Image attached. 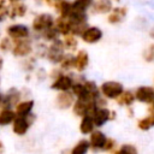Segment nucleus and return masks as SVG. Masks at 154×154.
<instances>
[{
  "label": "nucleus",
  "mask_w": 154,
  "mask_h": 154,
  "mask_svg": "<svg viewBox=\"0 0 154 154\" xmlns=\"http://www.w3.org/2000/svg\"><path fill=\"white\" fill-rule=\"evenodd\" d=\"M75 82L76 81H75L73 76L61 72L55 78H53V81L51 83V88L55 91H69V90H71Z\"/></svg>",
  "instance_id": "423d86ee"
},
{
  "label": "nucleus",
  "mask_w": 154,
  "mask_h": 154,
  "mask_svg": "<svg viewBox=\"0 0 154 154\" xmlns=\"http://www.w3.org/2000/svg\"><path fill=\"white\" fill-rule=\"evenodd\" d=\"M2 64H4V60H2V58L0 57V70L2 69Z\"/></svg>",
  "instance_id": "ea45409f"
},
{
  "label": "nucleus",
  "mask_w": 154,
  "mask_h": 154,
  "mask_svg": "<svg viewBox=\"0 0 154 154\" xmlns=\"http://www.w3.org/2000/svg\"><path fill=\"white\" fill-rule=\"evenodd\" d=\"M34 101L32 100H24V101H20L16 105V114L17 116H22V117H26L29 114H31L32 112V108H34Z\"/></svg>",
  "instance_id": "4be33fe9"
},
{
  "label": "nucleus",
  "mask_w": 154,
  "mask_h": 154,
  "mask_svg": "<svg viewBox=\"0 0 154 154\" xmlns=\"http://www.w3.org/2000/svg\"><path fill=\"white\" fill-rule=\"evenodd\" d=\"M113 8L112 0H94L91 5V12L97 14H107Z\"/></svg>",
  "instance_id": "f3484780"
},
{
  "label": "nucleus",
  "mask_w": 154,
  "mask_h": 154,
  "mask_svg": "<svg viewBox=\"0 0 154 154\" xmlns=\"http://www.w3.org/2000/svg\"><path fill=\"white\" fill-rule=\"evenodd\" d=\"M32 43L28 38L16 40L12 47V54L19 58H26L32 53Z\"/></svg>",
  "instance_id": "1a4fd4ad"
},
{
  "label": "nucleus",
  "mask_w": 154,
  "mask_h": 154,
  "mask_svg": "<svg viewBox=\"0 0 154 154\" xmlns=\"http://www.w3.org/2000/svg\"><path fill=\"white\" fill-rule=\"evenodd\" d=\"M89 150H90L89 141L87 138H82V140L77 141L72 146V148L70 149L69 154H88Z\"/></svg>",
  "instance_id": "b1692460"
},
{
  "label": "nucleus",
  "mask_w": 154,
  "mask_h": 154,
  "mask_svg": "<svg viewBox=\"0 0 154 154\" xmlns=\"http://www.w3.org/2000/svg\"><path fill=\"white\" fill-rule=\"evenodd\" d=\"M58 16H70L72 13V2L69 0H61L54 6Z\"/></svg>",
  "instance_id": "cd10ccee"
},
{
  "label": "nucleus",
  "mask_w": 154,
  "mask_h": 154,
  "mask_svg": "<svg viewBox=\"0 0 154 154\" xmlns=\"http://www.w3.org/2000/svg\"><path fill=\"white\" fill-rule=\"evenodd\" d=\"M143 59L147 63H153L154 61V42L150 43L143 52Z\"/></svg>",
  "instance_id": "2f4dec72"
},
{
  "label": "nucleus",
  "mask_w": 154,
  "mask_h": 154,
  "mask_svg": "<svg viewBox=\"0 0 154 154\" xmlns=\"http://www.w3.org/2000/svg\"><path fill=\"white\" fill-rule=\"evenodd\" d=\"M54 17L51 13H38L31 22V28L35 32L42 34L47 29L54 26Z\"/></svg>",
  "instance_id": "20e7f679"
},
{
  "label": "nucleus",
  "mask_w": 154,
  "mask_h": 154,
  "mask_svg": "<svg viewBox=\"0 0 154 154\" xmlns=\"http://www.w3.org/2000/svg\"><path fill=\"white\" fill-rule=\"evenodd\" d=\"M89 54L84 49H79L73 55V70L77 71V73H82L87 70L89 65Z\"/></svg>",
  "instance_id": "f8f14e48"
},
{
  "label": "nucleus",
  "mask_w": 154,
  "mask_h": 154,
  "mask_svg": "<svg viewBox=\"0 0 154 154\" xmlns=\"http://www.w3.org/2000/svg\"><path fill=\"white\" fill-rule=\"evenodd\" d=\"M94 0H72V12H81L87 13L91 8Z\"/></svg>",
  "instance_id": "a878e982"
},
{
  "label": "nucleus",
  "mask_w": 154,
  "mask_h": 154,
  "mask_svg": "<svg viewBox=\"0 0 154 154\" xmlns=\"http://www.w3.org/2000/svg\"><path fill=\"white\" fill-rule=\"evenodd\" d=\"M112 154H124V153H123V150H122L120 148H118V149H116V150H114Z\"/></svg>",
  "instance_id": "4c0bfd02"
},
{
  "label": "nucleus",
  "mask_w": 154,
  "mask_h": 154,
  "mask_svg": "<svg viewBox=\"0 0 154 154\" xmlns=\"http://www.w3.org/2000/svg\"><path fill=\"white\" fill-rule=\"evenodd\" d=\"M149 106H150V108H152V109H154V100H153V102H152Z\"/></svg>",
  "instance_id": "37998d69"
},
{
  "label": "nucleus",
  "mask_w": 154,
  "mask_h": 154,
  "mask_svg": "<svg viewBox=\"0 0 154 154\" xmlns=\"http://www.w3.org/2000/svg\"><path fill=\"white\" fill-rule=\"evenodd\" d=\"M113 2H116V4H118V2H120V0H112Z\"/></svg>",
  "instance_id": "c03bdc74"
},
{
  "label": "nucleus",
  "mask_w": 154,
  "mask_h": 154,
  "mask_svg": "<svg viewBox=\"0 0 154 154\" xmlns=\"http://www.w3.org/2000/svg\"><path fill=\"white\" fill-rule=\"evenodd\" d=\"M90 116H91L96 128L103 126L107 122H111V120H113L117 117L114 111L107 108L106 106H96L93 109V112L90 113Z\"/></svg>",
  "instance_id": "f03ea898"
},
{
  "label": "nucleus",
  "mask_w": 154,
  "mask_h": 154,
  "mask_svg": "<svg viewBox=\"0 0 154 154\" xmlns=\"http://www.w3.org/2000/svg\"><path fill=\"white\" fill-rule=\"evenodd\" d=\"M16 117H17L16 111H13L11 107H4L0 111V125L5 126L12 124Z\"/></svg>",
  "instance_id": "5701e85b"
},
{
  "label": "nucleus",
  "mask_w": 154,
  "mask_h": 154,
  "mask_svg": "<svg viewBox=\"0 0 154 154\" xmlns=\"http://www.w3.org/2000/svg\"><path fill=\"white\" fill-rule=\"evenodd\" d=\"M135 93V99L140 103L144 105H150L154 100V87L150 85H140L136 88Z\"/></svg>",
  "instance_id": "9d476101"
},
{
  "label": "nucleus",
  "mask_w": 154,
  "mask_h": 154,
  "mask_svg": "<svg viewBox=\"0 0 154 154\" xmlns=\"http://www.w3.org/2000/svg\"><path fill=\"white\" fill-rule=\"evenodd\" d=\"M95 107H96V101L85 97H77L72 106V112L75 116L82 118L87 114H90Z\"/></svg>",
  "instance_id": "39448f33"
},
{
  "label": "nucleus",
  "mask_w": 154,
  "mask_h": 154,
  "mask_svg": "<svg viewBox=\"0 0 154 154\" xmlns=\"http://www.w3.org/2000/svg\"><path fill=\"white\" fill-rule=\"evenodd\" d=\"M2 100H4V95H2L1 91H0V103H2Z\"/></svg>",
  "instance_id": "79ce46f5"
},
{
  "label": "nucleus",
  "mask_w": 154,
  "mask_h": 154,
  "mask_svg": "<svg viewBox=\"0 0 154 154\" xmlns=\"http://www.w3.org/2000/svg\"><path fill=\"white\" fill-rule=\"evenodd\" d=\"M102 36H103V32L99 26L88 25L79 37L87 45H95L102 38Z\"/></svg>",
  "instance_id": "6e6552de"
},
{
  "label": "nucleus",
  "mask_w": 154,
  "mask_h": 154,
  "mask_svg": "<svg viewBox=\"0 0 154 154\" xmlns=\"http://www.w3.org/2000/svg\"><path fill=\"white\" fill-rule=\"evenodd\" d=\"M106 140H107V136L105 135L103 131L99 130L97 128L89 135V144H90V149L93 150H102L105 143H106Z\"/></svg>",
  "instance_id": "4468645a"
},
{
  "label": "nucleus",
  "mask_w": 154,
  "mask_h": 154,
  "mask_svg": "<svg viewBox=\"0 0 154 154\" xmlns=\"http://www.w3.org/2000/svg\"><path fill=\"white\" fill-rule=\"evenodd\" d=\"M0 4H5V0H0Z\"/></svg>",
  "instance_id": "49530a36"
},
{
  "label": "nucleus",
  "mask_w": 154,
  "mask_h": 154,
  "mask_svg": "<svg viewBox=\"0 0 154 154\" xmlns=\"http://www.w3.org/2000/svg\"><path fill=\"white\" fill-rule=\"evenodd\" d=\"M34 66H35V59L30 58V59H28V60L24 61V69L26 71H31L34 69Z\"/></svg>",
  "instance_id": "c9c22d12"
},
{
  "label": "nucleus",
  "mask_w": 154,
  "mask_h": 154,
  "mask_svg": "<svg viewBox=\"0 0 154 154\" xmlns=\"http://www.w3.org/2000/svg\"><path fill=\"white\" fill-rule=\"evenodd\" d=\"M8 1H11V2H17V1H19V0H8Z\"/></svg>",
  "instance_id": "a18cd8bd"
},
{
  "label": "nucleus",
  "mask_w": 154,
  "mask_h": 154,
  "mask_svg": "<svg viewBox=\"0 0 154 154\" xmlns=\"http://www.w3.org/2000/svg\"><path fill=\"white\" fill-rule=\"evenodd\" d=\"M117 148V141L114 138H111V137H107L106 140V143L102 148V152H106V153H113Z\"/></svg>",
  "instance_id": "7c9ffc66"
},
{
  "label": "nucleus",
  "mask_w": 154,
  "mask_h": 154,
  "mask_svg": "<svg viewBox=\"0 0 154 154\" xmlns=\"http://www.w3.org/2000/svg\"><path fill=\"white\" fill-rule=\"evenodd\" d=\"M119 148L123 150V153H124V154H138L137 148H136L134 144H131V143H125V144H122Z\"/></svg>",
  "instance_id": "72a5a7b5"
},
{
  "label": "nucleus",
  "mask_w": 154,
  "mask_h": 154,
  "mask_svg": "<svg viewBox=\"0 0 154 154\" xmlns=\"http://www.w3.org/2000/svg\"><path fill=\"white\" fill-rule=\"evenodd\" d=\"M128 14V8L125 6H113V8L107 13V22L112 25L120 24Z\"/></svg>",
  "instance_id": "2eb2a0df"
},
{
  "label": "nucleus",
  "mask_w": 154,
  "mask_h": 154,
  "mask_svg": "<svg viewBox=\"0 0 154 154\" xmlns=\"http://www.w3.org/2000/svg\"><path fill=\"white\" fill-rule=\"evenodd\" d=\"M34 119H35V117L32 114H29L26 117L17 116L14 118L13 123H12V130H13V132L16 135H18V136H24L28 132V130H29L30 125L32 124Z\"/></svg>",
  "instance_id": "0eeeda50"
},
{
  "label": "nucleus",
  "mask_w": 154,
  "mask_h": 154,
  "mask_svg": "<svg viewBox=\"0 0 154 154\" xmlns=\"http://www.w3.org/2000/svg\"><path fill=\"white\" fill-rule=\"evenodd\" d=\"M10 14V7L5 4H0V23L5 20V18Z\"/></svg>",
  "instance_id": "f704fd0d"
},
{
  "label": "nucleus",
  "mask_w": 154,
  "mask_h": 154,
  "mask_svg": "<svg viewBox=\"0 0 154 154\" xmlns=\"http://www.w3.org/2000/svg\"><path fill=\"white\" fill-rule=\"evenodd\" d=\"M19 101H20V91L12 88L5 94L2 103L5 107H12V106H16Z\"/></svg>",
  "instance_id": "412c9836"
},
{
  "label": "nucleus",
  "mask_w": 154,
  "mask_h": 154,
  "mask_svg": "<svg viewBox=\"0 0 154 154\" xmlns=\"http://www.w3.org/2000/svg\"><path fill=\"white\" fill-rule=\"evenodd\" d=\"M149 36H150L152 38H154V28H152V29L149 30Z\"/></svg>",
  "instance_id": "58836bf2"
},
{
  "label": "nucleus",
  "mask_w": 154,
  "mask_h": 154,
  "mask_svg": "<svg viewBox=\"0 0 154 154\" xmlns=\"http://www.w3.org/2000/svg\"><path fill=\"white\" fill-rule=\"evenodd\" d=\"M65 55V48L63 45V41L60 38L53 41L47 46L46 49V58L52 63V64H59L61 59Z\"/></svg>",
  "instance_id": "7ed1b4c3"
},
{
  "label": "nucleus",
  "mask_w": 154,
  "mask_h": 154,
  "mask_svg": "<svg viewBox=\"0 0 154 154\" xmlns=\"http://www.w3.org/2000/svg\"><path fill=\"white\" fill-rule=\"evenodd\" d=\"M75 95L72 94L71 90L69 91H59L58 95L55 96V106L59 109H67V108H72L73 103H75Z\"/></svg>",
  "instance_id": "ddd939ff"
},
{
  "label": "nucleus",
  "mask_w": 154,
  "mask_h": 154,
  "mask_svg": "<svg viewBox=\"0 0 154 154\" xmlns=\"http://www.w3.org/2000/svg\"><path fill=\"white\" fill-rule=\"evenodd\" d=\"M136 125L141 131H148L149 129H152L154 126V109L149 107L147 116L138 118Z\"/></svg>",
  "instance_id": "a211bd4d"
},
{
  "label": "nucleus",
  "mask_w": 154,
  "mask_h": 154,
  "mask_svg": "<svg viewBox=\"0 0 154 154\" xmlns=\"http://www.w3.org/2000/svg\"><path fill=\"white\" fill-rule=\"evenodd\" d=\"M28 7L26 5L17 1V2H12V6L10 7V17L11 18H16V17H24L26 14Z\"/></svg>",
  "instance_id": "bb28decb"
},
{
  "label": "nucleus",
  "mask_w": 154,
  "mask_h": 154,
  "mask_svg": "<svg viewBox=\"0 0 154 154\" xmlns=\"http://www.w3.org/2000/svg\"><path fill=\"white\" fill-rule=\"evenodd\" d=\"M73 55L75 54H72V53H65L64 58L59 63V67L64 72H69V71L73 70Z\"/></svg>",
  "instance_id": "c85d7f7f"
},
{
  "label": "nucleus",
  "mask_w": 154,
  "mask_h": 154,
  "mask_svg": "<svg viewBox=\"0 0 154 154\" xmlns=\"http://www.w3.org/2000/svg\"><path fill=\"white\" fill-rule=\"evenodd\" d=\"M6 32L13 41L28 38L30 36V29L24 24H12L6 29Z\"/></svg>",
  "instance_id": "9b49d317"
},
{
  "label": "nucleus",
  "mask_w": 154,
  "mask_h": 154,
  "mask_svg": "<svg viewBox=\"0 0 154 154\" xmlns=\"http://www.w3.org/2000/svg\"><path fill=\"white\" fill-rule=\"evenodd\" d=\"M136 99H135V93L132 90L129 89H124V91L116 99V102L122 106V107H131L135 103Z\"/></svg>",
  "instance_id": "6ab92c4d"
},
{
  "label": "nucleus",
  "mask_w": 154,
  "mask_h": 154,
  "mask_svg": "<svg viewBox=\"0 0 154 154\" xmlns=\"http://www.w3.org/2000/svg\"><path fill=\"white\" fill-rule=\"evenodd\" d=\"M99 87L101 96L106 100H116L124 91V85L119 81H105Z\"/></svg>",
  "instance_id": "f257e3e1"
},
{
  "label": "nucleus",
  "mask_w": 154,
  "mask_h": 154,
  "mask_svg": "<svg viewBox=\"0 0 154 154\" xmlns=\"http://www.w3.org/2000/svg\"><path fill=\"white\" fill-rule=\"evenodd\" d=\"M63 41V45H64V48L65 51L67 52H75L77 49V46H78V37L73 34H67L65 36H63L61 38Z\"/></svg>",
  "instance_id": "393cba45"
},
{
  "label": "nucleus",
  "mask_w": 154,
  "mask_h": 154,
  "mask_svg": "<svg viewBox=\"0 0 154 154\" xmlns=\"http://www.w3.org/2000/svg\"><path fill=\"white\" fill-rule=\"evenodd\" d=\"M45 1H46V2H47L49 6H53V7H54V6H55V5H57L59 1H61V0H45Z\"/></svg>",
  "instance_id": "e433bc0d"
},
{
  "label": "nucleus",
  "mask_w": 154,
  "mask_h": 154,
  "mask_svg": "<svg viewBox=\"0 0 154 154\" xmlns=\"http://www.w3.org/2000/svg\"><path fill=\"white\" fill-rule=\"evenodd\" d=\"M41 35V37L45 40V41H47V42H53V41H55V40H58L59 38V32L57 31V29L54 28V26H52V28H49V29H47L46 31H43L42 34H40Z\"/></svg>",
  "instance_id": "c756f323"
},
{
  "label": "nucleus",
  "mask_w": 154,
  "mask_h": 154,
  "mask_svg": "<svg viewBox=\"0 0 154 154\" xmlns=\"http://www.w3.org/2000/svg\"><path fill=\"white\" fill-rule=\"evenodd\" d=\"M11 40H12L11 37H2V38L0 40V49L4 51V52H7V51L12 49L13 43H12Z\"/></svg>",
  "instance_id": "473e14b6"
},
{
  "label": "nucleus",
  "mask_w": 154,
  "mask_h": 154,
  "mask_svg": "<svg viewBox=\"0 0 154 154\" xmlns=\"http://www.w3.org/2000/svg\"><path fill=\"white\" fill-rule=\"evenodd\" d=\"M54 28L60 36L71 34V19L67 16H58L54 19Z\"/></svg>",
  "instance_id": "dca6fc26"
},
{
  "label": "nucleus",
  "mask_w": 154,
  "mask_h": 154,
  "mask_svg": "<svg viewBox=\"0 0 154 154\" xmlns=\"http://www.w3.org/2000/svg\"><path fill=\"white\" fill-rule=\"evenodd\" d=\"M4 152V146H2V143L0 142V153H2Z\"/></svg>",
  "instance_id": "a19ab883"
},
{
  "label": "nucleus",
  "mask_w": 154,
  "mask_h": 154,
  "mask_svg": "<svg viewBox=\"0 0 154 154\" xmlns=\"http://www.w3.org/2000/svg\"><path fill=\"white\" fill-rule=\"evenodd\" d=\"M95 129H96V126H95V123H94V120H93V118H91L90 114H87V116H84V117L81 118V122H79V132L82 135H84V136L88 135L89 136Z\"/></svg>",
  "instance_id": "aec40b11"
}]
</instances>
